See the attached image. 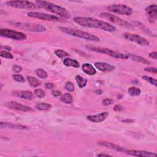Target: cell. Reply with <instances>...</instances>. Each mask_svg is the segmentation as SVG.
I'll return each mask as SVG.
<instances>
[{
  "mask_svg": "<svg viewBox=\"0 0 157 157\" xmlns=\"http://www.w3.org/2000/svg\"><path fill=\"white\" fill-rule=\"evenodd\" d=\"M73 20L77 24L86 28H97L109 32H113L116 30V28L113 25L103 20L92 17H76Z\"/></svg>",
  "mask_w": 157,
  "mask_h": 157,
  "instance_id": "cell-1",
  "label": "cell"
},
{
  "mask_svg": "<svg viewBox=\"0 0 157 157\" xmlns=\"http://www.w3.org/2000/svg\"><path fill=\"white\" fill-rule=\"evenodd\" d=\"M35 4L38 6V8L46 9L53 14H56V15H59V16L65 19L71 18L70 12L62 6L44 1H36L35 2Z\"/></svg>",
  "mask_w": 157,
  "mask_h": 157,
  "instance_id": "cell-2",
  "label": "cell"
},
{
  "mask_svg": "<svg viewBox=\"0 0 157 157\" xmlns=\"http://www.w3.org/2000/svg\"><path fill=\"white\" fill-rule=\"evenodd\" d=\"M59 30L63 32L64 33L68 34L69 35L77 37L79 38L83 39L85 40H87L92 42H99L100 41L99 38L95 35L90 34L88 32H83L82 30L73 29V28H66V27H60Z\"/></svg>",
  "mask_w": 157,
  "mask_h": 157,
  "instance_id": "cell-3",
  "label": "cell"
},
{
  "mask_svg": "<svg viewBox=\"0 0 157 157\" xmlns=\"http://www.w3.org/2000/svg\"><path fill=\"white\" fill-rule=\"evenodd\" d=\"M86 47L92 51L106 54V55H107L109 56H110L116 59H123V60H126L128 59H129V56H128V54L117 52H115L109 49L104 48V47H95V46H86Z\"/></svg>",
  "mask_w": 157,
  "mask_h": 157,
  "instance_id": "cell-4",
  "label": "cell"
},
{
  "mask_svg": "<svg viewBox=\"0 0 157 157\" xmlns=\"http://www.w3.org/2000/svg\"><path fill=\"white\" fill-rule=\"evenodd\" d=\"M100 17L101 18L108 20L111 23H112L113 24H116L120 27L128 28V29L133 28V26L131 23L122 19L121 18H120L115 15H112V14H109L107 12H102L100 14Z\"/></svg>",
  "mask_w": 157,
  "mask_h": 157,
  "instance_id": "cell-5",
  "label": "cell"
},
{
  "mask_svg": "<svg viewBox=\"0 0 157 157\" xmlns=\"http://www.w3.org/2000/svg\"><path fill=\"white\" fill-rule=\"evenodd\" d=\"M0 35L3 37L8 38L17 41H23L26 39L27 38L26 35L22 32L7 29V28H2L0 30Z\"/></svg>",
  "mask_w": 157,
  "mask_h": 157,
  "instance_id": "cell-6",
  "label": "cell"
},
{
  "mask_svg": "<svg viewBox=\"0 0 157 157\" xmlns=\"http://www.w3.org/2000/svg\"><path fill=\"white\" fill-rule=\"evenodd\" d=\"M109 11L124 16H131L133 13V9L125 5H112L107 7Z\"/></svg>",
  "mask_w": 157,
  "mask_h": 157,
  "instance_id": "cell-7",
  "label": "cell"
},
{
  "mask_svg": "<svg viewBox=\"0 0 157 157\" xmlns=\"http://www.w3.org/2000/svg\"><path fill=\"white\" fill-rule=\"evenodd\" d=\"M28 16L35 18V19H38L42 20H46V21H49V22H61L62 21L60 18L56 17L55 16L53 15H49V14H44L41 12H29L28 14Z\"/></svg>",
  "mask_w": 157,
  "mask_h": 157,
  "instance_id": "cell-8",
  "label": "cell"
},
{
  "mask_svg": "<svg viewBox=\"0 0 157 157\" xmlns=\"http://www.w3.org/2000/svg\"><path fill=\"white\" fill-rule=\"evenodd\" d=\"M6 4L9 6L20 9H34L39 8L35 3L28 1H9L6 2Z\"/></svg>",
  "mask_w": 157,
  "mask_h": 157,
  "instance_id": "cell-9",
  "label": "cell"
},
{
  "mask_svg": "<svg viewBox=\"0 0 157 157\" xmlns=\"http://www.w3.org/2000/svg\"><path fill=\"white\" fill-rule=\"evenodd\" d=\"M123 37L128 41L135 42V43L142 46H147L150 44V42L147 39L136 34L125 33Z\"/></svg>",
  "mask_w": 157,
  "mask_h": 157,
  "instance_id": "cell-10",
  "label": "cell"
},
{
  "mask_svg": "<svg viewBox=\"0 0 157 157\" xmlns=\"http://www.w3.org/2000/svg\"><path fill=\"white\" fill-rule=\"evenodd\" d=\"M17 26L23 28V29L34 32H42L46 30L45 26L39 24H33V23H20L17 25Z\"/></svg>",
  "mask_w": 157,
  "mask_h": 157,
  "instance_id": "cell-11",
  "label": "cell"
},
{
  "mask_svg": "<svg viewBox=\"0 0 157 157\" xmlns=\"http://www.w3.org/2000/svg\"><path fill=\"white\" fill-rule=\"evenodd\" d=\"M146 15L149 22L151 23H154L156 21L157 6L152 5L147 7L146 9Z\"/></svg>",
  "mask_w": 157,
  "mask_h": 157,
  "instance_id": "cell-12",
  "label": "cell"
},
{
  "mask_svg": "<svg viewBox=\"0 0 157 157\" xmlns=\"http://www.w3.org/2000/svg\"><path fill=\"white\" fill-rule=\"evenodd\" d=\"M125 153L127 155L136 156H144V157H156L157 155L156 153L141 150H125Z\"/></svg>",
  "mask_w": 157,
  "mask_h": 157,
  "instance_id": "cell-13",
  "label": "cell"
},
{
  "mask_svg": "<svg viewBox=\"0 0 157 157\" xmlns=\"http://www.w3.org/2000/svg\"><path fill=\"white\" fill-rule=\"evenodd\" d=\"M6 106L12 109H15L19 111H22V112H28V111H31L32 109L25 105L21 104L18 102L16 101H10L8 103H6Z\"/></svg>",
  "mask_w": 157,
  "mask_h": 157,
  "instance_id": "cell-14",
  "label": "cell"
},
{
  "mask_svg": "<svg viewBox=\"0 0 157 157\" xmlns=\"http://www.w3.org/2000/svg\"><path fill=\"white\" fill-rule=\"evenodd\" d=\"M109 116V113L108 112H101L100 113L96 114V115L88 116L87 117V119L90 122L94 123H99L103 122L104 120H106Z\"/></svg>",
  "mask_w": 157,
  "mask_h": 157,
  "instance_id": "cell-15",
  "label": "cell"
},
{
  "mask_svg": "<svg viewBox=\"0 0 157 157\" xmlns=\"http://www.w3.org/2000/svg\"><path fill=\"white\" fill-rule=\"evenodd\" d=\"M94 65L99 71L104 73H109L116 69V67L114 66L104 62H96Z\"/></svg>",
  "mask_w": 157,
  "mask_h": 157,
  "instance_id": "cell-16",
  "label": "cell"
},
{
  "mask_svg": "<svg viewBox=\"0 0 157 157\" xmlns=\"http://www.w3.org/2000/svg\"><path fill=\"white\" fill-rule=\"evenodd\" d=\"M98 144L101 146H104L106 148L113 150L115 151L120 152V153H125V149H124L123 147H122L118 145H116L115 144H113L111 143V142H106V141H100L98 142Z\"/></svg>",
  "mask_w": 157,
  "mask_h": 157,
  "instance_id": "cell-17",
  "label": "cell"
},
{
  "mask_svg": "<svg viewBox=\"0 0 157 157\" xmlns=\"http://www.w3.org/2000/svg\"><path fill=\"white\" fill-rule=\"evenodd\" d=\"M1 128L3 129V128H10V129H16V130H28V127L25 126H23L22 125L19 124H14L12 123L9 122H1Z\"/></svg>",
  "mask_w": 157,
  "mask_h": 157,
  "instance_id": "cell-18",
  "label": "cell"
},
{
  "mask_svg": "<svg viewBox=\"0 0 157 157\" xmlns=\"http://www.w3.org/2000/svg\"><path fill=\"white\" fill-rule=\"evenodd\" d=\"M14 95L20 98L32 100L33 98V94L30 91H16L14 92Z\"/></svg>",
  "mask_w": 157,
  "mask_h": 157,
  "instance_id": "cell-19",
  "label": "cell"
},
{
  "mask_svg": "<svg viewBox=\"0 0 157 157\" xmlns=\"http://www.w3.org/2000/svg\"><path fill=\"white\" fill-rule=\"evenodd\" d=\"M82 69L83 72L89 76H93L96 74V71L92 65L90 63H84L82 66Z\"/></svg>",
  "mask_w": 157,
  "mask_h": 157,
  "instance_id": "cell-20",
  "label": "cell"
},
{
  "mask_svg": "<svg viewBox=\"0 0 157 157\" xmlns=\"http://www.w3.org/2000/svg\"><path fill=\"white\" fill-rule=\"evenodd\" d=\"M128 56H129V58L130 57V58L132 59V60L136 62H137V63H142V64H145V65H150V62L145 59L144 58H142V57L140 56H137V55H134V54H128Z\"/></svg>",
  "mask_w": 157,
  "mask_h": 157,
  "instance_id": "cell-21",
  "label": "cell"
},
{
  "mask_svg": "<svg viewBox=\"0 0 157 157\" xmlns=\"http://www.w3.org/2000/svg\"><path fill=\"white\" fill-rule=\"evenodd\" d=\"M63 64L66 66H71L74 68H79V63L76 61V60L70 59V58H66L63 60Z\"/></svg>",
  "mask_w": 157,
  "mask_h": 157,
  "instance_id": "cell-22",
  "label": "cell"
},
{
  "mask_svg": "<svg viewBox=\"0 0 157 157\" xmlns=\"http://www.w3.org/2000/svg\"><path fill=\"white\" fill-rule=\"evenodd\" d=\"M60 101L65 104H71L73 102V98L71 94L65 93L61 96Z\"/></svg>",
  "mask_w": 157,
  "mask_h": 157,
  "instance_id": "cell-23",
  "label": "cell"
},
{
  "mask_svg": "<svg viewBox=\"0 0 157 157\" xmlns=\"http://www.w3.org/2000/svg\"><path fill=\"white\" fill-rule=\"evenodd\" d=\"M75 79H76V82L78 85V86L80 88L82 89V88H83V87L86 86V85H87V82H88V80L87 79H85L80 76H76Z\"/></svg>",
  "mask_w": 157,
  "mask_h": 157,
  "instance_id": "cell-24",
  "label": "cell"
},
{
  "mask_svg": "<svg viewBox=\"0 0 157 157\" xmlns=\"http://www.w3.org/2000/svg\"><path fill=\"white\" fill-rule=\"evenodd\" d=\"M27 80L32 87H37L41 84L39 80L33 76H27Z\"/></svg>",
  "mask_w": 157,
  "mask_h": 157,
  "instance_id": "cell-25",
  "label": "cell"
},
{
  "mask_svg": "<svg viewBox=\"0 0 157 157\" xmlns=\"http://www.w3.org/2000/svg\"><path fill=\"white\" fill-rule=\"evenodd\" d=\"M36 108L39 110L46 111V110H50L52 108V105L46 103H38L36 104Z\"/></svg>",
  "mask_w": 157,
  "mask_h": 157,
  "instance_id": "cell-26",
  "label": "cell"
},
{
  "mask_svg": "<svg viewBox=\"0 0 157 157\" xmlns=\"http://www.w3.org/2000/svg\"><path fill=\"white\" fill-rule=\"evenodd\" d=\"M128 93L131 96H137L140 95L141 91L139 89L136 87H130L128 90Z\"/></svg>",
  "mask_w": 157,
  "mask_h": 157,
  "instance_id": "cell-27",
  "label": "cell"
},
{
  "mask_svg": "<svg viewBox=\"0 0 157 157\" xmlns=\"http://www.w3.org/2000/svg\"><path fill=\"white\" fill-rule=\"evenodd\" d=\"M35 73L39 77H40L41 79H46L48 76V74H47L46 71H44V69H41V68L37 69L35 71Z\"/></svg>",
  "mask_w": 157,
  "mask_h": 157,
  "instance_id": "cell-28",
  "label": "cell"
},
{
  "mask_svg": "<svg viewBox=\"0 0 157 157\" xmlns=\"http://www.w3.org/2000/svg\"><path fill=\"white\" fill-rule=\"evenodd\" d=\"M55 54L59 57V58H63V57L65 56H69V53L68 52H66V51L63 50H61V49H58V50H56L55 51Z\"/></svg>",
  "mask_w": 157,
  "mask_h": 157,
  "instance_id": "cell-29",
  "label": "cell"
},
{
  "mask_svg": "<svg viewBox=\"0 0 157 157\" xmlns=\"http://www.w3.org/2000/svg\"><path fill=\"white\" fill-rule=\"evenodd\" d=\"M142 78L144 80H145L146 81L149 82L150 84L153 85L154 86H156V80L153 77L147 76H143L142 77Z\"/></svg>",
  "mask_w": 157,
  "mask_h": 157,
  "instance_id": "cell-30",
  "label": "cell"
},
{
  "mask_svg": "<svg viewBox=\"0 0 157 157\" xmlns=\"http://www.w3.org/2000/svg\"><path fill=\"white\" fill-rule=\"evenodd\" d=\"M0 55H1L2 57H3V58L9 59H13V55L10 52L6 50H2L0 52Z\"/></svg>",
  "mask_w": 157,
  "mask_h": 157,
  "instance_id": "cell-31",
  "label": "cell"
},
{
  "mask_svg": "<svg viewBox=\"0 0 157 157\" xmlns=\"http://www.w3.org/2000/svg\"><path fill=\"white\" fill-rule=\"evenodd\" d=\"M65 89L68 91V92H73L74 91V84L71 82H67L65 84Z\"/></svg>",
  "mask_w": 157,
  "mask_h": 157,
  "instance_id": "cell-32",
  "label": "cell"
},
{
  "mask_svg": "<svg viewBox=\"0 0 157 157\" xmlns=\"http://www.w3.org/2000/svg\"><path fill=\"white\" fill-rule=\"evenodd\" d=\"M35 95H36V97L39 98H42L46 96V93L44 91L40 89H38L35 90Z\"/></svg>",
  "mask_w": 157,
  "mask_h": 157,
  "instance_id": "cell-33",
  "label": "cell"
},
{
  "mask_svg": "<svg viewBox=\"0 0 157 157\" xmlns=\"http://www.w3.org/2000/svg\"><path fill=\"white\" fill-rule=\"evenodd\" d=\"M12 78L14 80H16L19 82H25L24 77L22 76L19 75V74H13Z\"/></svg>",
  "mask_w": 157,
  "mask_h": 157,
  "instance_id": "cell-34",
  "label": "cell"
},
{
  "mask_svg": "<svg viewBox=\"0 0 157 157\" xmlns=\"http://www.w3.org/2000/svg\"><path fill=\"white\" fill-rule=\"evenodd\" d=\"M113 101L112 100V99L106 98L103 101V104L104 106H109V105L112 104L113 103Z\"/></svg>",
  "mask_w": 157,
  "mask_h": 157,
  "instance_id": "cell-35",
  "label": "cell"
},
{
  "mask_svg": "<svg viewBox=\"0 0 157 157\" xmlns=\"http://www.w3.org/2000/svg\"><path fill=\"white\" fill-rule=\"evenodd\" d=\"M12 70H13L14 72H15L16 73H19L21 72L22 69L20 66H19L18 65H14L12 67Z\"/></svg>",
  "mask_w": 157,
  "mask_h": 157,
  "instance_id": "cell-36",
  "label": "cell"
},
{
  "mask_svg": "<svg viewBox=\"0 0 157 157\" xmlns=\"http://www.w3.org/2000/svg\"><path fill=\"white\" fill-rule=\"evenodd\" d=\"M146 71H147V72L152 73L153 74H156L157 72V69L156 68H146L144 69Z\"/></svg>",
  "mask_w": 157,
  "mask_h": 157,
  "instance_id": "cell-37",
  "label": "cell"
},
{
  "mask_svg": "<svg viewBox=\"0 0 157 157\" xmlns=\"http://www.w3.org/2000/svg\"><path fill=\"white\" fill-rule=\"evenodd\" d=\"M52 95L53 96L58 97V96H61L62 93H61V92L58 91V90H53V91L52 92Z\"/></svg>",
  "mask_w": 157,
  "mask_h": 157,
  "instance_id": "cell-38",
  "label": "cell"
},
{
  "mask_svg": "<svg viewBox=\"0 0 157 157\" xmlns=\"http://www.w3.org/2000/svg\"><path fill=\"white\" fill-rule=\"evenodd\" d=\"M123 107L122 106L117 104V105H116L115 106H114L113 110H115V111H116V112H120V111H121V110H123Z\"/></svg>",
  "mask_w": 157,
  "mask_h": 157,
  "instance_id": "cell-39",
  "label": "cell"
},
{
  "mask_svg": "<svg viewBox=\"0 0 157 157\" xmlns=\"http://www.w3.org/2000/svg\"><path fill=\"white\" fill-rule=\"evenodd\" d=\"M45 87L47 89H52L54 87V85L52 83L50 82H47L46 83Z\"/></svg>",
  "mask_w": 157,
  "mask_h": 157,
  "instance_id": "cell-40",
  "label": "cell"
},
{
  "mask_svg": "<svg viewBox=\"0 0 157 157\" xmlns=\"http://www.w3.org/2000/svg\"><path fill=\"white\" fill-rule=\"evenodd\" d=\"M149 56L152 59L156 60L157 59V52H153L152 53H150L149 54Z\"/></svg>",
  "mask_w": 157,
  "mask_h": 157,
  "instance_id": "cell-41",
  "label": "cell"
},
{
  "mask_svg": "<svg viewBox=\"0 0 157 157\" xmlns=\"http://www.w3.org/2000/svg\"><path fill=\"white\" fill-rule=\"evenodd\" d=\"M95 93L97 95H101L102 94V91L101 90H97L95 91Z\"/></svg>",
  "mask_w": 157,
  "mask_h": 157,
  "instance_id": "cell-42",
  "label": "cell"
},
{
  "mask_svg": "<svg viewBox=\"0 0 157 157\" xmlns=\"http://www.w3.org/2000/svg\"><path fill=\"white\" fill-rule=\"evenodd\" d=\"M98 156H110L108 154H103V153H101V154H98L97 155Z\"/></svg>",
  "mask_w": 157,
  "mask_h": 157,
  "instance_id": "cell-43",
  "label": "cell"
},
{
  "mask_svg": "<svg viewBox=\"0 0 157 157\" xmlns=\"http://www.w3.org/2000/svg\"><path fill=\"white\" fill-rule=\"evenodd\" d=\"M5 47V49H6L7 50H11L12 49H11V47H8V46H5V47Z\"/></svg>",
  "mask_w": 157,
  "mask_h": 157,
  "instance_id": "cell-44",
  "label": "cell"
}]
</instances>
